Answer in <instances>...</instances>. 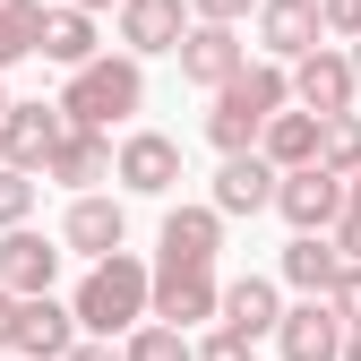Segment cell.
<instances>
[{"label": "cell", "mask_w": 361, "mask_h": 361, "mask_svg": "<svg viewBox=\"0 0 361 361\" xmlns=\"http://www.w3.org/2000/svg\"><path fill=\"white\" fill-rule=\"evenodd\" d=\"M319 147H327V121H319V112H276V121H267V138H258V155L276 164V172H310Z\"/></svg>", "instance_id": "9a60e30c"}, {"label": "cell", "mask_w": 361, "mask_h": 361, "mask_svg": "<svg viewBox=\"0 0 361 361\" xmlns=\"http://www.w3.org/2000/svg\"><path fill=\"white\" fill-rule=\"evenodd\" d=\"M276 190H284V172L267 164V155H224V172H215V215H258V207H276Z\"/></svg>", "instance_id": "7c38bea8"}, {"label": "cell", "mask_w": 361, "mask_h": 361, "mask_svg": "<svg viewBox=\"0 0 361 361\" xmlns=\"http://www.w3.org/2000/svg\"><path fill=\"white\" fill-rule=\"evenodd\" d=\"M26 207H35V180L0 164V233H26Z\"/></svg>", "instance_id": "484cf974"}, {"label": "cell", "mask_w": 361, "mask_h": 361, "mask_svg": "<svg viewBox=\"0 0 361 361\" xmlns=\"http://www.w3.org/2000/svg\"><path fill=\"white\" fill-rule=\"evenodd\" d=\"M327 310H336L344 327H361V267H344V276H336V293H327Z\"/></svg>", "instance_id": "83f0119b"}, {"label": "cell", "mask_w": 361, "mask_h": 361, "mask_svg": "<svg viewBox=\"0 0 361 361\" xmlns=\"http://www.w3.org/2000/svg\"><path fill=\"white\" fill-rule=\"evenodd\" d=\"M198 361H250V336H241V327H215V336L198 344Z\"/></svg>", "instance_id": "f546056e"}, {"label": "cell", "mask_w": 361, "mask_h": 361, "mask_svg": "<svg viewBox=\"0 0 361 361\" xmlns=\"http://www.w3.org/2000/svg\"><path fill=\"white\" fill-rule=\"evenodd\" d=\"M344 319L327 301H301V310H284V327H276V344H284V361H344Z\"/></svg>", "instance_id": "30bf717a"}, {"label": "cell", "mask_w": 361, "mask_h": 361, "mask_svg": "<svg viewBox=\"0 0 361 361\" xmlns=\"http://www.w3.org/2000/svg\"><path fill=\"white\" fill-rule=\"evenodd\" d=\"M121 180H129L138 198H164L172 180H180V147H172V138H155V129H138V138L121 147Z\"/></svg>", "instance_id": "e0dca14e"}, {"label": "cell", "mask_w": 361, "mask_h": 361, "mask_svg": "<svg viewBox=\"0 0 361 361\" xmlns=\"http://www.w3.org/2000/svg\"><path fill=\"white\" fill-rule=\"evenodd\" d=\"M121 361H190V336L164 327V319H147L138 336H129V353H121Z\"/></svg>", "instance_id": "cb8c5ba5"}, {"label": "cell", "mask_w": 361, "mask_h": 361, "mask_svg": "<svg viewBox=\"0 0 361 361\" xmlns=\"http://www.w3.org/2000/svg\"><path fill=\"white\" fill-rule=\"evenodd\" d=\"M104 172H121V164H112V147L95 138V129H69L61 155L43 164V180H69V190H86V180H104Z\"/></svg>", "instance_id": "7402d4cb"}, {"label": "cell", "mask_w": 361, "mask_h": 361, "mask_svg": "<svg viewBox=\"0 0 361 361\" xmlns=\"http://www.w3.org/2000/svg\"><path fill=\"white\" fill-rule=\"evenodd\" d=\"M344 361H361V327H353V336H344Z\"/></svg>", "instance_id": "836d02e7"}, {"label": "cell", "mask_w": 361, "mask_h": 361, "mask_svg": "<svg viewBox=\"0 0 361 361\" xmlns=\"http://www.w3.org/2000/svg\"><path fill=\"white\" fill-rule=\"evenodd\" d=\"M284 104H293V78H284L276 61H258V69H241V78L215 95V112H207V138H215L224 155H250V147L267 138V121H276Z\"/></svg>", "instance_id": "6da1fadb"}, {"label": "cell", "mask_w": 361, "mask_h": 361, "mask_svg": "<svg viewBox=\"0 0 361 361\" xmlns=\"http://www.w3.org/2000/svg\"><path fill=\"white\" fill-rule=\"evenodd\" d=\"M319 18H327V35L361 43V0H319Z\"/></svg>", "instance_id": "f1b7e54d"}, {"label": "cell", "mask_w": 361, "mask_h": 361, "mask_svg": "<svg viewBox=\"0 0 361 361\" xmlns=\"http://www.w3.org/2000/svg\"><path fill=\"white\" fill-rule=\"evenodd\" d=\"M69 310H78V327H95V336H121V327L138 336V327H147V310H155V276H147L138 258H104L95 276L78 284Z\"/></svg>", "instance_id": "7a4b0ae2"}, {"label": "cell", "mask_w": 361, "mask_h": 361, "mask_svg": "<svg viewBox=\"0 0 361 361\" xmlns=\"http://www.w3.org/2000/svg\"><path fill=\"white\" fill-rule=\"evenodd\" d=\"M52 276H61V250L43 233H0V293H9V301L52 293Z\"/></svg>", "instance_id": "ba28073f"}, {"label": "cell", "mask_w": 361, "mask_h": 361, "mask_svg": "<svg viewBox=\"0 0 361 361\" xmlns=\"http://www.w3.org/2000/svg\"><path fill=\"white\" fill-rule=\"evenodd\" d=\"M353 95H361V78H353L344 52H327V43L293 69V104H301V112H319V121H353Z\"/></svg>", "instance_id": "5b68a950"}, {"label": "cell", "mask_w": 361, "mask_h": 361, "mask_svg": "<svg viewBox=\"0 0 361 361\" xmlns=\"http://www.w3.org/2000/svg\"><path fill=\"white\" fill-rule=\"evenodd\" d=\"M319 35H327L319 0H267V9H258V43H267L276 61H310V52H319Z\"/></svg>", "instance_id": "8fae6325"}, {"label": "cell", "mask_w": 361, "mask_h": 361, "mask_svg": "<svg viewBox=\"0 0 361 361\" xmlns=\"http://www.w3.org/2000/svg\"><path fill=\"white\" fill-rule=\"evenodd\" d=\"M43 61H61L69 78L95 69V18H86V9H52V18H43Z\"/></svg>", "instance_id": "44dd1931"}, {"label": "cell", "mask_w": 361, "mask_h": 361, "mask_svg": "<svg viewBox=\"0 0 361 361\" xmlns=\"http://www.w3.org/2000/svg\"><path fill=\"white\" fill-rule=\"evenodd\" d=\"M61 138H69V112L61 104H9V121H0V155H9V172L52 164Z\"/></svg>", "instance_id": "277c9868"}, {"label": "cell", "mask_w": 361, "mask_h": 361, "mask_svg": "<svg viewBox=\"0 0 361 361\" xmlns=\"http://www.w3.org/2000/svg\"><path fill=\"white\" fill-rule=\"evenodd\" d=\"M284 224L293 233H327V224H344V180L327 164H310V172H284V190H276Z\"/></svg>", "instance_id": "8992f818"}, {"label": "cell", "mask_w": 361, "mask_h": 361, "mask_svg": "<svg viewBox=\"0 0 361 361\" xmlns=\"http://www.w3.org/2000/svg\"><path fill=\"white\" fill-rule=\"evenodd\" d=\"M336 250H344V267H361V180H344V224H336Z\"/></svg>", "instance_id": "4316f807"}, {"label": "cell", "mask_w": 361, "mask_h": 361, "mask_svg": "<svg viewBox=\"0 0 361 361\" xmlns=\"http://www.w3.org/2000/svg\"><path fill=\"white\" fill-rule=\"evenodd\" d=\"M215 310H224L215 276H190V267H155V319H164V327H180V336H190L198 319H215Z\"/></svg>", "instance_id": "5bb4252c"}, {"label": "cell", "mask_w": 361, "mask_h": 361, "mask_svg": "<svg viewBox=\"0 0 361 361\" xmlns=\"http://www.w3.org/2000/svg\"><path fill=\"white\" fill-rule=\"evenodd\" d=\"M319 164H327L336 180H361V121H327V147H319Z\"/></svg>", "instance_id": "d4e9b609"}, {"label": "cell", "mask_w": 361, "mask_h": 361, "mask_svg": "<svg viewBox=\"0 0 361 361\" xmlns=\"http://www.w3.org/2000/svg\"><path fill=\"white\" fill-rule=\"evenodd\" d=\"M121 43H129V52H180V43H190L180 0H129V9H121Z\"/></svg>", "instance_id": "ac0fdd59"}, {"label": "cell", "mask_w": 361, "mask_h": 361, "mask_svg": "<svg viewBox=\"0 0 361 361\" xmlns=\"http://www.w3.org/2000/svg\"><path fill=\"white\" fill-rule=\"evenodd\" d=\"M43 18H52V9H35V0H0V69L26 61V52H43Z\"/></svg>", "instance_id": "603a6c76"}, {"label": "cell", "mask_w": 361, "mask_h": 361, "mask_svg": "<svg viewBox=\"0 0 361 361\" xmlns=\"http://www.w3.org/2000/svg\"><path fill=\"white\" fill-rule=\"evenodd\" d=\"M241 69H250V52H241L233 26H190V43H180V78H198V86H215V95H224Z\"/></svg>", "instance_id": "4fadbf2b"}, {"label": "cell", "mask_w": 361, "mask_h": 361, "mask_svg": "<svg viewBox=\"0 0 361 361\" xmlns=\"http://www.w3.org/2000/svg\"><path fill=\"white\" fill-rule=\"evenodd\" d=\"M336 276H344V250H336L327 233H301V241L284 250V284H301L310 301H327V293H336Z\"/></svg>", "instance_id": "ffe728a7"}, {"label": "cell", "mask_w": 361, "mask_h": 361, "mask_svg": "<svg viewBox=\"0 0 361 361\" xmlns=\"http://www.w3.org/2000/svg\"><path fill=\"white\" fill-rule=\"evenodd\" d=\"M215 250H224V215H215V207H172V215H164V267L215 276Z\"/></svg>", "instance_id": "52a82bcc"}, {"label": "cell", "mask_w": 361, "mask_h": 361, "mask_svg": "<svg viewBox=\"0 0 361 361\" xmlns=\"http://www.w3.org/2000/svg\"><path fill=\"white\" fill-rule=\"evenodd\" d=\"M353 78H361V43H353Z\"/></svg>", "instance_id": "e575fe53"}, {"label": "cell", "mask_w": 361, "mask_h": 361, "mask_svg": "<svg viewBox=\"0 0 361 361\" xmlns=\"http://www.w3.org/2000/svg\"><path fill=\"white\" fill-rule=\"evenodd\" d=\"M147 104V78H138V61H95V69H78L69 78V95H61V112H69V129H104L112 121H129Z\"/></svg>", "instance_id": "3957f363"}, {"label": "cell", "mask_w": 361, "mask_h": 361, "mask_svg": "<svg viewBox=\"0 0 361 361\" xmlns=\"http://www.w3.org/2000/svg\"><path fill=\"white\" fill-rule=\"evenodd\" d=\"M69 9H86V18H95V9H129V0H69Z\"/></svg>", "instance_id": "d6a6232c"}, {"label": "cell", "mask_w": 361, "mask_h": 361, "mask_svg": "<svg viewBox=\"0 0 361 361\" xmlns=\"http://www.w3.org/2000/svg\"><path fill=\"white\" fill-rule=\"evenodd\" d=\"M18 353H26V361H69V353H78V310H61L52 293L18 301Z\"/></svg>", "instance_id": "9c48e42d"}, {"label": "cell", "mask_w": 361, "mask_h": 361, "mask_svg": "<svg viewBox=\"0 0 361 361\" xmlns=\"http://www.w3.org/2000/svg\"><path fill=\"white\" fill-rule=\"evenodd\" d=\"M224 327H241L250 344H258V336H276V327H284V301H276V284H267V276L224 284Z\"/></svg>", "instance_id": "d6986e66"}, {"label": "cell", "mask_w": 361, "mask_h": 361, "mask_svg": "<svg viewBox=\"0 0 361 361\" xmlns=\"http://www.w3.org/2000/svg\"><path fill=\"white\" fill-rule=\"evenodd\" d=\"M0 121H9V95H0Z\"/></svg>", "instance_id": "d590c367"}, {"label": "cell", "mask_w": 361, "mask_h": 361, "mask_svg": "<svg viewBox=\"0 0 361 361\" xmlns=\"http://www.w3.org/2000/svg\"><path fill=\"white\" fill-rule=\"evenodd\" d=\"M121 233H129V215H121V198H78L69 207V224H61V241L69 250H86V258H121Z\"/></svg>", "instance_id": "2e32d148"}, {"label": "cell", "mask_w": 361, "mask_h": 361, "mask_svg": "<svg viewBox=\"0 0 361 361\" xmlns=\"http://www.w3.org/2000/svg\"><path fill=\"white\" fill-rule=\"evenodd\" d=\"M190 9H198L207 26H233V18H250V9H267V0H190Z\"/></svg>", "instance_id": "4dcf8cb0"}, {"label": "cell", "mask_w": 361, "mask_h": 361, "mask_svg": "<svg viewBox=\"0 0 361 361\" xmlns=\"http://www.w3.org/2000/svg\"><path fill=\"white\" fill-rule=\"evenodd\" d=\"M69 361H121V353H104V344H78V353H69Z\"/></svg>", "instance_id": "1f68e13d"}]
</instances>
